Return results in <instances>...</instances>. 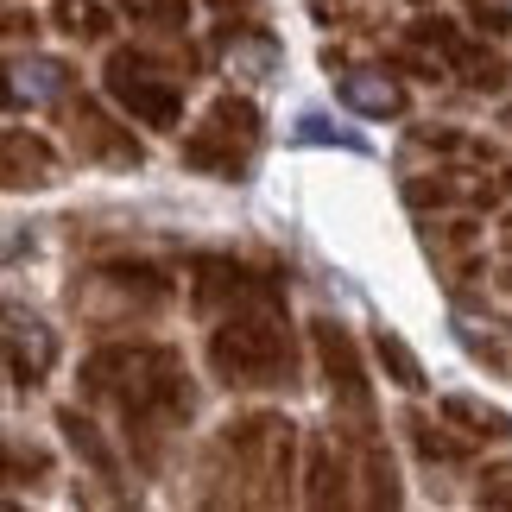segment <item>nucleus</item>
<instances>
[{
  "instance_id": "nucleus-14",
  "label": "nucleus",
  "mask_w": 512,
  "mask_h": 512,
  "mask_svg": "<svg viewBox=\"0 0 512 512\" xmlns=\"http://www.w3.org/2000/svg\"><path fill=\"white\" fill-rule=\"evenodd\" d=\"M121 7H127L133 19H152V13H177L184 0H121Z\"/></svg>"
},
{
  "instance_id": "nucleus-6",
  "label": "nucleus",
  "mask_w": 512,
  "mask_h": 512,
  "mask_svg": "<svg viewBox=\"0 0 512 512\" xmlns=\"http://www.w3.org/2000/svg\"><path fill=\"white\" fill-rule=\"evenodd\" d=\"M57 424H64L70 449H76V456H83V462L95 468V475H102V481H121V462H114V449H108L102 437H95V424L83 418V411H64V418H57Z\"/></svg>"
},
{
  "instance_id": "nucleus-3",
  "label": "nucleus",
  "mask_w": 512,
  "mask_h": 512,
  "mask_svg": "<svg viewBox=\"0 0 512 512\" xmlns=\"http://www.w3.org/2000/svg\"><path fill=\"white\" fill-rule=\"evenodd\" d=\"M317 354H323V367H329V386L342 392V405L354 411V418H367V373H361V354H354L348 329L317 323Z\"/></svg>"
},
{
  "instance_id": "nucleus-11",
  "label": "nucleus",
  "mask_w": 512,
  "mask_h": 512,
  "mask_svg": "<svg viewBox=\"0 0 512 512\" xmlns=\"http://www.w3.org/2000/svg\"><path fill=\"white\" fill-rule=\"evenodd\" d=\"M298 146H348V152H367L361 133H342V127H329L323 114H304L298 121Z\"/></svg>"
},
{
  "instance_id": "nucleus-13",
  "label": "nucleus",
  "mask_w": 512,
  "mask_h": 512,
  "mask_svg": "<svg viewBox=\"0 0 512 512\" xmlns=\"http://www.w3.org/2000/svg\"><path fill=\"white\" fill-rule=\"evenodd\" d=\"M411 430H418V449H424V456H456V443H449V437H437L430 424H411Z\"/></svg>"
},
{
  "instance_id": "nucleus-10",
  "label": "nucleus",
  "mask_w": 512,
  "mask_h": 512,
  "mask_svg": "<svg viewBox=\"0 0 512 512\" xmlns=\"http://www.w3.org/2000/svg\"><path fill=\"white\" fill-rule=\"evenodd\" d=\"M57 26L70 38H102L108 32V13L95 7V0H57Z\"/></svg>"
},
{
  "instance_id": "nucleus-5",
  "label": "nucleus",
  "mask_w": 512,
  "mask_h": 512,
  "mask_svg": "<svg viewBox=\"0 0 512 512\" xmlns=\"http://www.w3.org/2000/svg\"><path fill=\"white\" fill-rule=\"evenodd\" d=\"M51 354H57V342L45 336V329H38V323H19V317H13V336H7L13 380H38V373L51 367Z\"/></svg>"
},
{
  "instance_id": "nucleus-7",
  "label": "nucleus",
  "mask_w": 512,
  "mask_h": 512,
  "mask_svg": "<svg viewBox=\"0 0 512 512\" xmlns=\"http://www.w3.org/2000/svg\"><path fill=\"white\" fill-rule=\"evenodd\" d=\"M209 133H215V140L253 146V140H260V108L241 102V95H222V102H215V114H209Z\"/></svg>"
},
{
  "instance_id": "nucleus-2",
  "label": "nucleus",
  "mask_w": 512,
  "mask_h": 512,
  "mask_svg": "<svg viewBox=\"0 0 512 512\" xmlns=\"http://www.w3.org/2000/svg\"><path fill=\"white\" fill-rule=\"evenodd\" d=\"M108 95L140 127H177L184 121V89H177L171 76H152L146 64H133V57H114L108 64Z\"/></svg>"
},
{
  "instance_id": "nucleus-12",
  "label": "nucleus",
  "mask_w": 512,
  "mask_h": 512,
  "mask_svg": "<svg viewBox=\"0 0 512 512\" xmlns=\"http://www.w3.org/2000/svg\"><path fill=\"white\" fill-rule=\"evenodd\" d=\"M481 19V32H512V0H468Z\"/></svg>"
},
{
  "instance_id": "nucleus-8",
  "label": "nucleus",
  "mask_w": 512,
  "mask_h": 512,
  "mask_svg": "<svg viewBox=\"0 0 512 512\" xmlns=\"http://www.w3.org/2000/svg\"><path fill=\"white\" fill-rule=\"evenodd\" d=\"M373 354H380V367L392 373V386H405V392H418V386H424V367H418V354L405 348V336L380 329V336H373Z\"/></svg>"
},
{
  "instance_id": "nucleus-1",
  "label": "nucleus",
  "mask_w": 512,
  "mask_h": 512,
  "mask_svg": "<svg viewBox=\"0 0 512 512\" xmlns=\"http://www.w3.org/2000/svg\"><path fill=\"white\" fill-rule=\"evenodd\" d=\"M209 354L234 386H279L291 373V336H285V317H279V291L266 279H253L241 310L215 329Z\"/></svg>"
},
{
  "instance_id": "nucleus-4",
  "label": "nucleus",
  "mask_w": 512,
  "mask_h": 512,
  "mask_svg": "<svg viewBox=\"0 0 512 512\" xmlns=\"http://www.w3.org/2000/svg\"><path fill=\"white\" fill-rule=\"evenodd\" d=\"M342 102L354 114H380L386 121V114H405V89L380 70H354V76H342Z\"/></svg>"
},
{
  "instance_id": "nucleus-16",
  "label": "nucleus",
  "mask_w": 512,
  "mask_h": 512,
  "mask_svg": "<svg viewBox=\"0 0 512 512\" xmlns=\"http://www.w3.org/2000/svg\"><path fill=\"white\" fill-rule=\"evenodd\" d=\"M506 127H512V108H506Z\"/></svg>"
},
{
  "instance_id": "nucleus-15",
  "label": "nucleus",
  "mask_w": 512,
  "mask_h": 512,
  "mask_svg": "<svg viewBox=\"0 0 512 512\" xmlns=\"http://www.w3.org/2000/svg\"><path fill=\"white\" fill-rule=\"evenodd\" d=\"M215 7H241V0H215Z\"/></svg>"
},
{
  "instance_id": "nucleus-9",
  "label": "nucleus",
  "mask_w": 512,
  "mask_h": 512,
  "mask_svg": "<svg viewBox=\"0 0 512 512\" xmlns=\"http://www.w3.org/2000/svg\"><path fill=\"white\" fill-rule=\"evenodd\" d=\"M443 418L475 424V437H506V430H512L506 411H487V405H475V399H462V392H449V399H443Z\"/></svg>"
}]
</instances>
